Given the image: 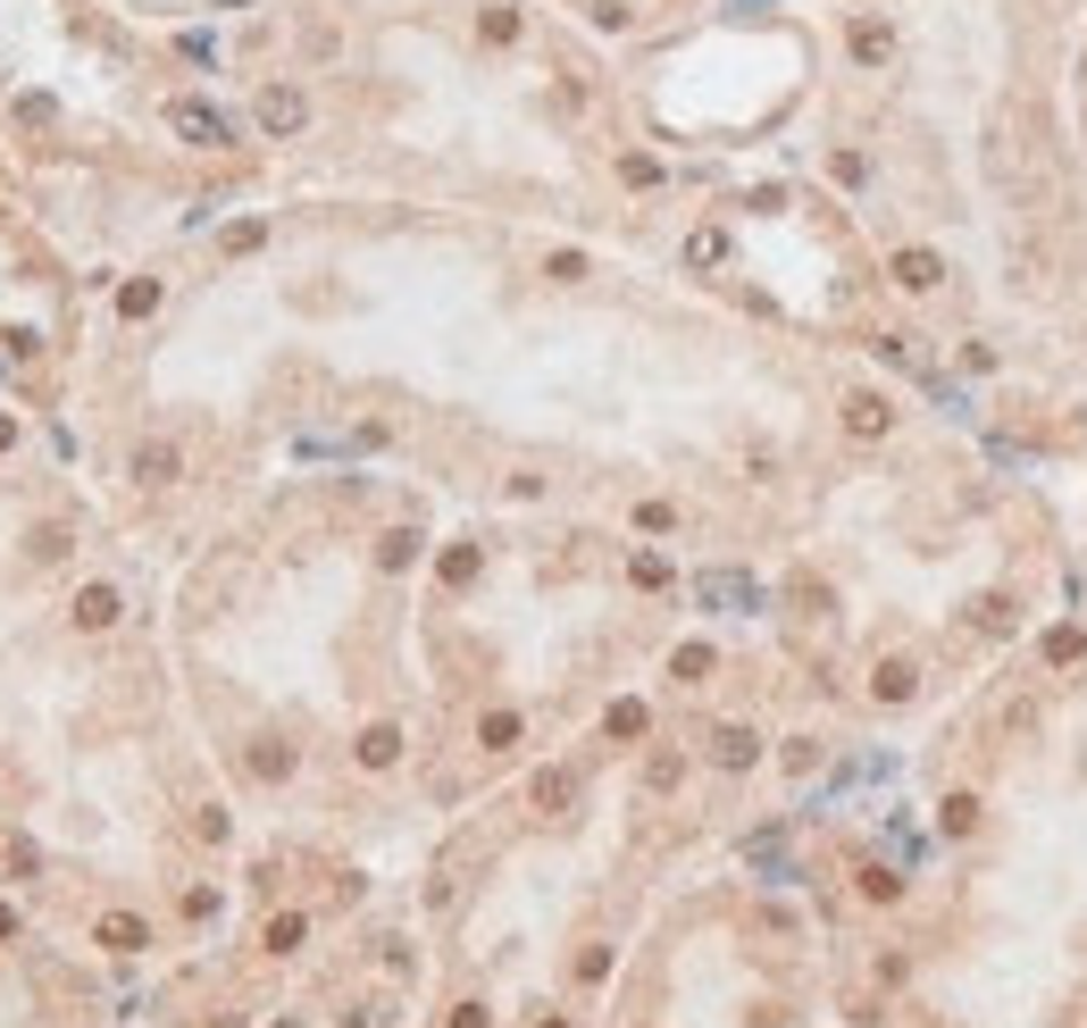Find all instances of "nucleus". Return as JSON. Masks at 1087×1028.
Masks as SVG:
<instances>
[{"instance_id":"obj_1","label":"nucleus","mask_w":1087,"mask_h":1028,"mask_svg":"<svg viewBox=\"0 0 1087 1028\" xmlns=\"http://www.w3.org/2000/svg\"><path fill=\"white\" fill-rule=\"evenodd\" d=\"M168 126H176V134H192V143H234V117L201 109V101H176V109H168Z\"/></svg>"},{"instance_id":"obj_2","label":"nucleus","mask_w":1087,"mask_h":1028,"mask_svg":"<svg viewBox=\"0 0 1087 1028\" xmlns=\"http://www.w3.org/2000/svg\"><path fill=\"white\" fill-rule=\"evenodd\" d=\"M93 936H101L109 953H143V945H151V929H143V920H126V912H109V920H101Z\"/></svg>"},{"instance_id":"obj_3","label":"nucleus","mask_w":1087,"mask_h":1028,"mask_svg":"<svg viewBox=\"0 0 1087 1028\" xmlns=\"http://www.w3.org/2000/svg\"><path fill=\"white\" fill-rule=\"evenodd\" d=\"M109 619H117V594H109V586H93V594L76 602V628H109Z\"/></svg>"},{"instance_id":"obj_4","label":"nucleus","mask_w":1087,"mask_h":1028,"mask_svg":"<svg viewBox=\"0 0 1087 1028\" xmlns=\"http://www.w3.org/2000/svg\"><path fill=\"white\" fill-rule=\"evenodd\" d=\"M9 436H18V427H9V419H0V452H9Z\"/></svg>"},{"instance_id":"obj_5","label":"nucleus","mask_w":1087,"mask_h":1028,"mask_svg":"<svg viewBox=\"0 0 1087 1028\" xmlns=\"http://www.w3.org/2000/svg\"><path fill=\"white\" fill-rule=\"evenodd\" d=\"M9 929H18V920H9V912H0V936H9Z\"/></svg>"}]
</instances>
